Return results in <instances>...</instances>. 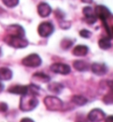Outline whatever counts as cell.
Listing matches in <instances>:
<instances>
[{
	"mask_svg": "<svg viewBox=\"0 0 113 122\" xmlns=\"http://www.w3.org/2000/svg\"><path fill=\"white\" fill-rule=\"evenodd\" d=\"M50 71L54 73H56V74L67 75L71 72V67L65 63L56 62L50 66Z\"/></svg>",
	"mask_w": 113,
	"mask_h": 122,
	"instance_id": "ba28073f",
	"label": "cell"
},
{
	"mask_svg": "<svg viewBox=\"0 0 113 122\" xmlns=\"http://www.w3.org/2000/svg\"><path fill=\"white\" fill-rule=\"evenodd\" d=\"M2 1H3V3L7 7L13 8V7H15L18 5L20 0H2Z\"/></svg>",
	"mask_w": 113,
	"mask_h": 122,
	"instance_id": "44dd1931",
	"label": "cell"
},
{
	"mask_svg": "<svg viewBox=\"0 0 113 122\" xmlns=\"http://www.w3.org/2000/svg\"><path fill=\"white\" fill-rule=\"evenodd\" d=\"M84 20L88 24H94L95 22H96L97 17L94 14H91V15H88V16H85Z\"/></svg>",
	"mask_w": 113,
	"mask_h": 122,
	"instance_id": "7402d4cb",
	"label": "cell"
},
{
	"mask_svg": "<svg viewBox=\"0 0 113 122\" xmlns=\"http://www.w3.org/2000/svg\"><path fill=\"white\" fill-rule=\"evenodd\" d=\"M38 99L34 95H23L20 100V109L22 112H31L37 107Z\"/></svg>",
	"mask_w": 113,
	"mask_h": 122,
	"instance_id": "6da1fadb",
	"label": "cell"
},
{
	"mask_svg": "<svg viewBox=\"0 0 113 122\" xmlns=\"http://www.w3.org/2000/svg\"><path fill=\"white\" fill-rule=\"evenodd\" d=\"M4 88V84L2 83V82L0 81V93H2V92H3Z\"/></svg>",
	"mask_w": 113,
	"mask_h": 122,
	"instance_id": "4dcf8cb0",
	"label": "cell"
},
{
	"mask_svg": "<svg viewBox=\"0 0 113 122\" xmlns=\"http://www.w3.org/2000/svg\"><path fill=\"white\" fill-rule=\"evenodd\" d=\"M88 53V47L84 45H79L73 48V54L75 56H85Z\"/></svg>",
	"mask_w": 113,
	"mask_h": 122,
	"instance_id": "4fadbf2b",
	"label": "cell"
},
{
	"mask_svg": "<svg viewBox=\"0 0 113 122\" xmlns=\"http://www.w3.org/2000/svg\"><path fill=\"white\" fill-rule=\"evenodd\" d=\"M82 12H83V14L85 16H88V15H91V14H94L93 9H92V7H90V6L84 7Z\"/></svg>",
	"mask_w": 113,
	"mask_h": 122,
	"instance_id": "d4e9b609",
	"label": "cell"
},
{
	"mask_svg": "<svg viewBox=\"0 0 113 122\" xmlns=\"http://www.w3.org/2000/svg\"><path fill=\"white\" fill-rule=\"evenodd\" d=\"M81 2L85 4H91L93 2V0H81Z\"/></svg>",
	"mask_w": 113,
	"mask_h": 122,
	"instance_id": "1f68e13d",
	"label": "cell"
},
{
	"mask_svg": "<svg viewBox=\"0 0 113 122\" xmlns=\"http://www.w3.org/2000/svg\"><path fill=\"white\" fill-rule=\"evenodd\" d=\"M105 122H113V117L112 116H109V117H107L105 118Z\"/></svg>",
	"mask_w": 113,
	"mask_h": 122,
	"instance_id": "f546056e",
	"label": "cell"
},
{
	"mask_svg": "<svg viewBox=\"0 0 113 122\" xmlns=\"http://www.w3.org/2000/svg\"><path fill=\"white\" fill-rule=\"evenodd\" d=\"M6 35H11V36H18V37H24L25 36V30L20 25H10L6 29Z\"/></svg>",
	"mask_w": 113,
	"mask_h": 122,
	"instance_id": "9c48e42d",
	"label": "cell"
},
{
	"mask_svg": "<svg viewBox=\"0 0 113 122\" xmlns=\"http://www.w3.org/2000/svg\"><path fill=\"white\" fill-rule=\"evenodd\" d=\"M4 41L8 46H10L13 48H25L28 46V41L25 39L24 37H18V36H11L6 35L4 37Z\"/></svg>",
	"mask_w": 113,
	"mask_h": 122,
	"instance_id": "3957f363",
	"label": "cell"
},
{
	"mask_svg": "<svg viewBox=\"0 0 113 122\" xmlns=\"http://www.w3.org/2000/svg\"><path fill=\"white\" fill-rule=\"evenodd\" d=\"M90 68H91L92 72L97 76H103L106 74L108 71V68H107L106 64H104V63L95 62L90 66Z\"/></svg>",
	"mask_w": 113,
	"mask_h": 122,
	"instance_id": "30bf717a",
	"label": "cell"
},
{
	"mask_svg": "<svg viewBox=\"0 0 113 122\" xmlns=\"http://www.w3.org/2000/svg\"><path fill=\"white\" fill-rule=\"evenodd\" d=\"M8 92L11 93V94H15V95H27V93H28V86H11L8 89Z\"/></svg>",
	"mask_w": 113,
	"mask_h": 122,
	"instance_id": "7c38bea8",
	"label": "cell"
},
{
	"mask_svg": "<svg viewBox=\"0 0 113 122\" xmlns=\"http://www.w3.org/2000/svg\"><path fill=\"white\" fill-rule=\"evenodd\" d=\"M73 45V40H71L69 38H65V39H63V40L61 41L60 46H61V47L63 48V49L67 50V49H69Z\"/></svg>",
	"mask_w": 113,
	"mask_h": 122,
	"instance_id": "ffe728a7",
	"label": "cell"
},
{
	"mask_svg": "<svg viewBox=\"0 0 113 122\" xmlns=\"http://www.w3.org/2000/svg\"><path fill=\"white\" fill-rule=\"evenodd\" d=\"M80 36L84 38H89L92 36V33H91V31L87 30H81L80 31Z\"/></svg>",
	"mask_w": 113,
	"mask_h": 122,
	"instance_id": "cb8c5ba5",
	"label": "cell"
},
{
	"mask_svg": "<svg viewBox=\"0 0 113 122\" xmlns=\"http://www.w3.org/2000/svg\"><path fill=\"white\" fill-rule=\"evenodd\" d=\"M48 89L54 94L58 95L64 89V86L60 83H57V82H51L48 85Z\"/></svg>",
	"mask_w": 113,
	"mask_h": 122,
	"instance_id": "e0dca14e",
	"label": "cell"
},
{
	"mask_svg": "<svg viewBox=\"0 0 113 122\" xmlns=\"http://www.w3.org/2000/svg\"><path fill=\"white\" fill-rule=\"evenodd\" d=\"M103 102L106 104H111L113 102V96H112V92L111 90L110 91L109 94H107L104 97H103Z\"/></svg>",
	"mask_w": 113,
	"mask_h": 122,
	"instance_id": "603a6c76",
	"label": "cell"
},
{
	"mask_svg": "<svg viewBox=\"0 0 113 122\" xmlns=\"http://www.w3.org/2000/svg\"><path fill=\"white\" fill-rule=\"evenodd\" d=\"M87 118L89 122H101L106 118V114L101 109H94L90 111Z\"/></svg>",
	"mask_w": 113,
	"mask_h": 122,
	"instance_id": "52a82bcc",
	"label": "cell"
},
{
	"mask_svg": "<svg viewBox=\"0 0 113 122\" xmlns=\"http://www.w3.org/2000/svg\"><path fill=\"white\" fill-rule=\"evenodd\" d=\"M95 14L97 18H99L102 21L108 20L109 19L112 17V14L110 11L104 5H97L95 8Z\"/></svg>",
	"mask_w": 113,
	"mask_h": 122,
	"instance_id": "5b68a950",
	"label": "cell"
},
{
	"mask_svg": "<svg viewBox=\"0 0 113 122\" xmlns=\"http://www.w3.org/2000/svg\"><path fill=\"white\" fill-rule=\"evenodd\" d=\"M73 68L79 71H87L89 69V64L82 60L73 61Z\"/></svg>",
	"mask_w": 113,
	"mask_h": 122,
	"instance_id": "2e32d148",
	"label": "cell"
},
{
	"mask_svg": "<svg viewBox=\"0 0 113 122\" xmlns=\"http://www.w3.org/2000/svg\"><path fill=\"white\" fill-rule=\"evenodd\" d=\"M8 110V106L6 103L4 102H0V112H5Z\"/></svg>",
	"mask_w": 113,
	"mask_h": 122,
	"instance_id": "83f0119b",
	"label": "cell"
},
{
	"mask_svg": "<svg viewBox=\"0 0 113 122\" xmlns=\"http://www.w3.org/2000/svg\"><path fill=\"white\" fill-rule=\"evenodd\" d=\"M72 102L78 106H83V105L87 104V99L82 95H73L72 98Z\"/></svg>",
	"mask_w": 113,
	"mask_h": 122,
	"instance_id": "ac0fdd59",
	"label": "cell"
},
{
	"mask_svg": "<svg viewBox=\"0 0 113 122\" xmlns=\"http://www.w3.org/2000/svg\"><path fill=\"white\" fill-rule=\"evenodd\" d=\"M98 45H99V47L103 50H108L111 47V42H110V38H106V37H103L101 38L98 41Z\"/></svg>",
	"mask_w": 113,
	"mask_h": 122,
	"instance_id": "d6986e66",
	"label": "cell"
},
{
	"mask_svg": "<svg viewBox=\"0 0 113 122\" xmlns=\"http://www.w3.org/2000/svg\"><path fill=\"white\" fill-rule=\"evenodd\" d=\"M38 34L43 37H48L54 32V26L49 21H44L38 27Z\"/></svg>",
	"mask_w": 113,
	"mask_h": 122,
	"instance_id": "8992f818",
	"label": "cell"
},
{
	"mask_svg": "<svg viewBox=\"0 0 113 122\" xmlns=\"http://www.w3.org/2000/svg\"><path fill=\"white\" fill-rule=\"evenodd\" d=\"M37 12L41 17L46 18L50 16L52 10H51V7L47 3H40L37 6Z\"/></svg>",
	"mask_w": 113,
	"mask_h": 122,
	"instance_id": "8fae6325",
	"label": "cell"
},
{
	"mask_svg": "<svg viewBox=\"0 0 113 122\" xmlns=\"http://www.w3.org/2000/svg\"><path fill=\"white\" fill-rule=\"evenodd\" d=\"M20 122H35L32 119H30V118H24L20 120Z\"/></svg>",
	"mask_w": 113,
	"mask_h": 122,
	"instance_id": "f1b7e54d",
	"label": "cell"
},
{
	"mask_svg": "<svg viewBox=\"0 0 113 122\" xmlns=\"http://www.w3.org/2000/svg\"><path fill=\"white\" fill-rule=\"evenodd\" d=\"M43 102H44V105L47 108V110L51 111V112L61 111L64 108L63 101L56 96H52V95L46 96L43 100Z\"/></svg>",
	"mask_w": 113,
	"mask_h": 122,
	"instance_id": "7a4b0ae2",
	"label": "cell"
},
{
	"mask_svg": "<svg viewBox=\"0 0 113 122\" xmlns=\"http://www.w3.org/2000/svg\"><path fill=\"white\" fill-rule=\"evenodd\" d=\"M60 27L62 29H69L71 27V22L63 20V21H60Z\"/></svg>",
	"mask_w": 113,
	"mask_h": 122,
	"instance_id": "484cf974",
	"label": "cell"
},
{
	"mask_svg": "<svg viewBox=\"0 0 113 122\" xmlns=\"http://www.w3.org/2000/svg\"><path fill=\"white\" fill-rule=\"evenodd\" d=\"M32 79L35 82H40V83H48L50 81V78L48 75L42 73V72H36L33 75Z\"/></svg>",
	"mask_w": 113,
	"mask_h": 122,
	"instance_id": "5bb4252c",
	"label": "cell"
},
{
	"mask_svg": "<svg viewBox=\"0 0 113 122\" xmlns=\"http://www.w3.org/2000/svg\"><path fill=\"white\" fill-rule=\"evenodd\" d=\"M13 78V71L10 69L5 68V67H1L0 68V80H10Z\"/></svg>",
	"mask_w": 113,
	"mask_h": 122,
	"instance_id": "9a60e30c",
	"label": "cell"
},
{
	"mask_svg": "<svg viewBox=\"0 0 113 122\" xmlns=\"http://www.w3.org/2000/svg\"><path fill=\"white\" fill-rule=\"evenodd\" d=\"M22 64L29 68H37L42 64V59L37 54H31L22 60Z\"/></svg>",
	"mask_w": 113,
	"mask_h": 122,
	"instance_id": "277c9868",
	"label": "cell"
},
{
	"mask_svg": "<svg viewBox=\"0 0 113 122\" xmlns=\"http://www.w3.org/2000/svg\"><path fill=\"white\" fill-rule=\"evenodd\" d=\"M1 54H2V51H1V48H0V56H1Z\"/></svg>",
	"mask_w": 113,
	"mask_h": 122,
	"instance_id": "d6a6232c",
	"label": "cell"
},
{
	"mask_svg": "<svg viewBox=\"0 0 113 122\" xmlns=\"http://www.w3.org/2000/svg\"><path fill=\"white\" fill-rule=\"evenodd\" d=\"M76 122H89L87 118H86L84 115H78L76 119Z\"/></svg>",
	"mask_w": 113,
	"mask_h": 122,
	"instance_id": "4316f807",
	"label": "cell"
}]
</instances>
